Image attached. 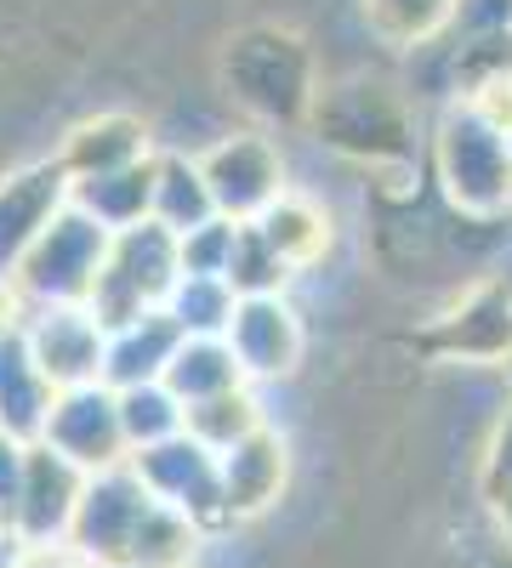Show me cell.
I'll return each mask as SVG.
<instances>
[{
    "label": "cell",
    "mask_w": 512,
    "mask_h": 568,
    "mask_svg": "<svg viewBox=\"0 0 512 568\" xmlns=\"http://www.w3.org/2000/svg\"><path fill=\"white\" fill-rule=\"evenodd\" d=\"M222 85L262 125H302L319 91L308 40L273 23H251L222 45Z\"/></svg>",
    "instance_id": "1"
},
{
    "label": "cell",
    "mask_w": 512,
    "mask_h": 568,
    "mask_svg": "<svg viewBox=\"0 0 512 568\" xmlns=\"http://www.w3.org/2000/svg\"><path fill=\"white\" fill-rule=\"evenodd\" d=\"M433 176L450 211L468 222L512 216V154L501 125H490L468 103H444L433 120Z\"/></svg>",
    "instance_id": "2"
},
{
    "label": "cell",
    "mask_w": 512,
    "mask_h": 568,
    "mask_svg": "<svg viewBox=\"0 0 512 568\" xmlns=\"http://www.w3.org/2000/svg\"><path fill=\"white\" fill-rule=\"evenodd\" d=\"M308 125L319 131L324 149H337L348 160L364 165H393L415 154V131H410V103L393 85L370 80V74H348L313 91Z\"/></svg>",
    "instance_id": "3"
},
{
    "label": "cell",
    "mask_w": 512,
    "mask_h": 568,
    "mask_svg": "<svg viewBox=\"0 0 512 568\" xmlns=\"http://www.w3.org/2000/svg\"><path fill=\"white\" fill-rule=\"evenodd\" d=\"M177 273H182V267H177V233H165L160 222L114 227L86 307H91V318H98L103 329H109V324H126V318H137V313L165 307Z\"/></svg>",
    "instance_id": "4"
},
{
    "label": "cell",
    "mask_w": 512,
    "mask_h": 568,
    "mask_svg": "<svg viewBox=\"0 0 512 568\" xmlns=\"http://www.w3.org/2000/svg\"><path fill=\"white\" fill-rule=\"evenodd\" d=\"M109 251V227H98L86 211L63 205L52 222L40 227V240L18 256V267L7 273V284L18 291L23 307H52V302H86L98 284Z\"/></svg>",
    "instance_id": "5"
},
{
    "label": "cell",
    "mask_w": 512,
    "mask_h": 568,
    "mask_svg": "<svg viewBox=\"0 0 512 568\" xmlns=\"http://www.w3.org/2000/svg\"><path fill=\"white\" fill-rule=\"evenodd\" d=\"M194 165L205 176L211 211L222 222H257L291 187L285 154H279V142L268 131H228L205 154H194Z\"/></svg>",
    "instance_id": "6"
},
{
    "label": "cell",
    "mask_w": 512,
    "mask_h": 568,
    "mask_svg": "<svg viewBox=\"0 0 512 568\" xmlns=\"http://www.w3.org/2000/svg\"><path fill=\"white\" fill-rule=\"evenodd\" d=\"M228 353H234L245 382H285L308 358V324L291 302V291L279 296H240L222 329Z\"/></svg>",
    "instance_id": "7"
},
{
    "label": "cell",
    "mask_w": 512,
    "mask_h": 568,
    "mask_svg": "<svg viewBox=\"0 0 512 568\" xmlns=\"http://www.w3.org/2000/svg\"><path fill=\"white\" fill-rule=\"evenodd\" d=\"M126 466L137 471V484H143L160 506L182 511L194 529L228 524L222 517V489H217V449H205L200 438L177 433L165 444H149V449L126 455Z\"/></svg>",
    "instance_id": "8"
},
{
    "label": "cell",
    "mask_w": 512,
    "mask_h": 568,
    "mask_svg": "<svg viewBox=\"0 0 512 568\" xmlns=\"http://www.w3.org/2000/svg\"><path fill=\"white\" fill-rule=\"evenodd\" d=\"M18 329H23V347H29L34 369L52 382V393L86 387V382H98V375H103V324L91 318L86 302L23 307Z\"/></svg>",
    "instance_id": "9"
},
{
    "label": "cell",
    "mask_w": 512,
    "mask_h": 568,
    "mask_svg": "<svg viewBox=\"0 0 512 568\" xmlns=\"http://www.w3.org/2000/svg\"><path fill=\"white\" fill-rule=\"evenodd\" d=\"M46 449H58L63 460H74L80 471H103L126 460V433H120V404L114 387L86 382V387H63L52 393V409H46L40 438Z\"/></svg>",
    "instance_id": "10"
},
{
    "label": "cell",
    "mask_w": 512,
    "mask_h": 568,
    "mask_svg": "<svg viewBox=\"0 0 512 568\" xmlns=\"http://www.w3.org/2000/svg\"><path fill=\"white\" fill-rule=\"evenodd\" d=\"M86 471L46 444H23V484L12 500V540H63Z\"/></svg>",
    "instance_id": "11"
},
{
    "label": "cell",
    "mask_w": 512,
    "mask_h": 568,
    "mask_svg": "<svg viewBox=\"0 0 512 568\" xmlns=\"http://www.w3.org/2000/svg\"><path fill=\"white\" fill-rule=\"evenodd\" d=\"M285 438L273 433V426L262 420L257 433H245L240 444L217 449V489H222V517L228 524H240V517H257L279 500V489H285Z\"/></svg>",
    "instance_id": "12"
},
{
    "label": "cell",
    "mask_w": 512,
    "mask_h": 568,
    "mask_svg": "<svg viewBox=\"0 0 512 568\" xmlns=\"http://www.w3.org/2000/svg\"><path fill=\"white\" fill-rule=\"evenodd\" d=\"M69 205V171L58 160H34L0 182V278L40 240V227Z\"/></svg>",
    "instance_id": "13"
},
{
    "label": "cell",
    "mask_w": 512,
    "mask_h": 568,
    "mask_svg": "<svg viewBox=\"0 0 512 568\" xmlns=\"http://www.w3.org/2000/svg\"><path fill=\"white\" fill-rule=\"evenodd\" d=\"M251 227L262 233V245L291 267V278L313 273L324 256H331V245H337L331 211H324L319 200H308V194H297V187H285V194H279Z\"/></svg>",
    "instance_id": "14"
},
{
    "label": "cell",
    "mask_w": 512,
    "mask_h": 568,
    "mask_svg": "<svg viewBox=\"0 0 512 568\" xmlns=\"http://www.w3.org/2000/svg\"><path fill=\"white\" fill-rule=\"evenodd\" d=\"M439 353L461 364H495L512 358V291L506 284H479L450 318H439Z\"/></svg>",
    "instance_id": "15"
},
{
    "label": "cell",
    "mask_w": 512,
    "mask_h": 568,
    "mask_svg": "<svg viewBox=\"0 0 512 568\" xmlns=\"http://www.w3.org/2000/svg\"><path fill=\"white\" fill-rule=\"evenodd\" d=\"M182 342V329L165 318V307L154 313H137L126 324H109L103 329V387H143V382H160V369L171 358V347Z\"/></svg>",
    "instance_id": "16"
},
{
    "label": "cell",
    "mask_w": 512,
    "mask_h": 568,
    "mask_svg": "<svg viewBox=\"0 0 512 568\" xmlns=\"http://www.w3.org/2000/svg\"><path fill=\"white\" fill-rule=\"evenodd\" d=\"M154 154V142H149V125L137 120V114H91L80 120L69 136H63V149L52 154L69 182L74 176H98V171H120L131 160H149Z\"/></svg>",
    "instance_id": "17"
},
{
    "label": "cell",
    "mask_w": 512,
    "mask_h": 568,
    "mask_svg": "<svg viewBox=\"0 0 512 568\" xmlns=\"http://www.w3.org/2000/svg\"><path fill=\"white\" fill-rule=\"evenodd\" d=\"M46 409H52V382L34 369V358L23 347V329L12 324L0 336V433L18 444H34L46 426Z\"/></svg>",
    "instance_id": "18"
},
{
    "label": "cell",
    "mask_w": 512,
    "mask_h": 568,
    "mask_svg": "<svg viewBox=\"0 0 512 568\" xmlns=\"http://www.w3.org/2000/svg\"><path fill=\"white\" fill-rule=\"evenodd\" d=\"M149 194H154V154L131 160L120 171H98V176H74L69 182V205L86 211L98 227H131L149 222Z\"/></svg>",
    "instance_id": "19"
},
{
    "label": "cell",
    "mask_w": 512,
    "mask_h": 568,
    "mask_svg": "<svg viewBox=\"0 0 512 568\" xmlns=\"http://www.w3.org/2000/svg\"><path fill=\"white\" fill-rule=\"evenodd\" d=\"M240 382H245V375H240V364H234V353H228L222 336H182V342L171 347L165 369H160V387H165L182 409L205 404V398L240 387Z\"/></svg>",
    "instance_id": "20"
},
{
    "label": "cell",
    "mask_w": 512,
    "mask_h": 568,
    "mask_svg": "<svg viewBox=\"0 0 512 568\" xmlns=\"http://www.w3.org/2000/svg\"><path fill=\"white\" fill-rule=\"evenodd\" d=\"M211 194H205V176L194 165V154H177V149H154V194H149V222H160L165 233H189L200 222H211Z\"/></svg>",
    "instance_id": "21"
},
{
    "label": "cell",
    "mask_w": 512,
    "mask_h": 568,
    "mask_svg": "<svg viewBox=\"0 0 512 568\" xmlns=\"http://www.w3.org/2000/svg\"><path fill=\"white\" fill-rule=\"evenodd\" d=\"M450 7L455 0H359L370 34L393 52H415V45L439 40L450 29Z\"/></svg>",
    "instance_id": "22"
},
{
    "label": "cell",
    "mask_w": 512,
    "mask_h": 568,
    "mask_svg": "<svg viewBox=\"0 0 512 568\" xmlns=\"http://www.w3.org/2000/svg\"><path fill=\"white\" fill-rule=\"evenodd\" d=\"M234 291H228L222 273H177L171 296H165V318L182 336H222L228 313H234Z\"/></svg>",
    "instance_id": "23"
},
{
    "label": "cell",
    "mask_w": 512,
    "mask_h": 568,
    "mask_svg": "<svg viewBox=\"0 0 512 568\" xmlns=\"http://www.w3.org/2000/svg\"><path fill=\"white\" fill-rule=\"evenodd\" d=\"M262 420H268V415H262L251 382H240V387H228V393H217V398H205V404L182 409V433L200 438L205 449H228V444H240L245 433H257Z\"/></svg>",
    "instance_id": "24"
},
{
    "label": "cell",
    "mask_w": 512,
    "mask_h": 568,
    "mask_svg": "<svg viewBox=\"0 0 512 568\" xmlns=\"http://www.w3.org/2000/svg\"><path fill=\"white\" fill-rule=\"evenodd\" d=\"M120 404V433H126V455L149 449V444H165L182 433V404L160 387V382H143V387H120L114 393Z\"/></svg>",
    "instance_id": "25"
},
{
    "label": "cell",
    "mask_w": 512,
    "mask_h": 568,
    "mask_svg": "<svg viewBox=\"0 0 512 568\" xmlns=\"http://www.w3.org/2000/svg\"><path fill=\"white\" fill-rule=\"evenodd\" d=\"M222 278H228L234 296H279V291H291V267L262 245V233L251 222H234V245H228Z\"/></svg>",
    "instance_id": "26"
},
{
    "label": "cell",
    "mask_w": 512,
    "mask_h": 568,
    "mask_svg": "<svg viewBox=\"0 0 512 568\" xmlns=\"http://www.w3.org/2000/svg\"><path fill=\"white\" fill-rule=\"evenodd\" d=\"M228 245H234V222L211 216V222L189 227V233L177 240V267H182V273H222Z\"/></svg>",
    "instance_id": "27"
},
{
    "label": "cell",
    "mask_w": 512,
    "mask_h": 568,
    "mask_svg": "<svg viewBox=\"0 0 512 568\" xmlns=\"http://www.w3.org/2000/svg\"><path fill=\"white\" fill-rule=\"evenodd\" d=\"M484 34H512V0H455L444 40H484Z\"/></svg>",
    "instance_id": "28"
},
{
    "label": "cell",
    "mask_w": 512,
    "mask_h": 568,
    "mask_svg": "<svg viewBox=\"0 0 512 568\" xmlns=\"http://www.w3.org/2000/svg\"><path fill=\"white\" fill-rule=\"evenodd\" d=\"M7 568H91L69 540H12Z\"/></svg>",
    "instance_id": "29"
},
{
    "label": "cell",
    "mask_w": 512,
    "mask_h": 568,
    "mask_svg": "<svg viewBox=\"0 0 512 568\" xmlns=\"http://www.w3.org/2000/svg\"><path fill=\"white\" fill-rule=\"evenodd\" d=\"M23 484V444L0 433V524H12V500Z\"/></svg>",
    "instance_id": "30"
},
{
    "label": "cell",
    "mask_w": 512,
    "mask_h": 568,
    "mask_svg": "<svg viewBox=\"0 0 512 568\" xmlns=\"http://www.w3.org/2000/svg\"><path fill=\"white\" fill-rule=\"evenodd\" d=\"M495 511H501V529H506V540H512V478L495 484Z\"/></svg>",
    "instance_id": "31"
},
{
    "label": "cell",
    "mask_w": 512,
    "mask_h": 568,
    "mask_svg": "<svg viewBox=\"0 0 512 568\" xmlns=\"http://www.w3.org/2000/svg\"><path fill=\"white\" fill-rule=\"evenodd\" d=\"M501 136H506V154H512V125H506V131H501Z\"/></svg>",
    "instance_id": "32"
},
{
    "label": "cell",
    "mask_w": 512,
    "mask_h": 568,
    "mask_svg": "<svg viewBox=\"0 0 512 568\" xmlns=\"http://www.w3.org/2000/svg\"><path fill=\"white\" fill-rule=\"evenodd\" d=\"M506 369H512V358H506Z\"/></svg>",
    "instance_id": "33"
}]
</instances>
